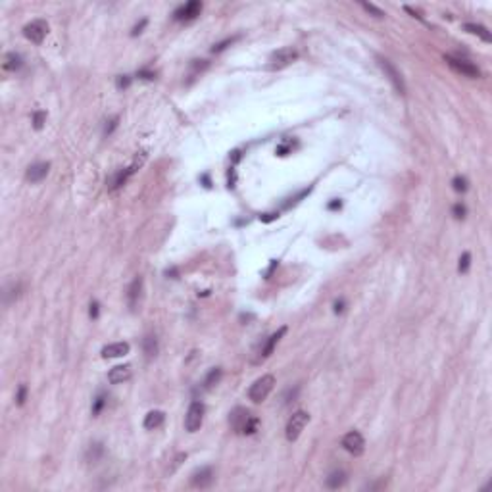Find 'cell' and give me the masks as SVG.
<instances>
[{"instance_id": "1", "label": "cell", "mask_w": 492, "mask_h": 492, "mask_svg": "<svg viewBox=\"0 0 492 492\" xmlns=\"http://www.w3.org/2000/svg\"><path fill=\"white\" fill-rule=\"evenodd\" d=\"M229 423L238 434H254L260 427V419L252 415L246 408H235L229 415Z\"/></svg>"}, {"instance_id": "2", "label": "cell", "mask_w": 492, "mask_h": 492, "mask_svg": "<svg viewBox=\"0 0 492 492\" xmlns=\"http://www.w3.org/2000/svg\"><path fill=\"white\" fill-rule=\"evenodd\" d=\"M273 387H275V377L273 375H262L248 389V398L254 404H262L263 400H267V396L271 394Z\"/></svg>"}, {"instance_id": "3", "label": "cell", "mask_w": 492, "mask_h": 492, "mask_svg": "<svg viewBox=\"0 0 492 492\" xmlns=\"http://www.w3.org/2000/svg\"><path fill=\"white\" fill-rule=\"evenodd\" d=\"M298 60V50L293 48V46H285V48H279L277 52H273L271 56H269V64H267V67L269 69H285V67H289L293 62Z\"/></svg>"}, {"instance_id": "4", "label": "cell", "mask_w": 492, "mask_h": 492, "mask_svg": "<svg viewBox=\"0 0 492 492\" xmlns=\"http://www.w3.org/2000/svg\"><path fill=\"white\" fill-rule=\"evenodd\" d=\"M444 60H446V64L450 66V69L456 71V73H459L461 77H469V79L481 77V69H479L475 64L467 62V60L458 58V56H450V54L444 56Z\"/></svg>"}, {"instance_id": "5", "label": "cell", "mask_w": 492, "mask_h": 492, "mask_svg": "<svg viewBox=\"0 0 492 492\" xmlns=\"http://www.w3.org/2000/svg\"><path fill=\"white\" fill-rule=\"evenodd\" d=\"M204 414H206V408L202 402L195 400L191 406H189V412L185 415V429L189 433H197L198 429L202 427L204 423Z\"/></svg>"}, {"instance_id": "6", "label": "cell", "mask_w": 492, "mask_h": 492, "mask_svg": "<svg viewBox=\"0 0 492 492\" xmlns=\"http://www.w3.org/2000/svg\"><path fill=\"white\" fill-rule=\"evenodd\" d=\"M379 62V67L385 71V75L389 77V81L393 83V87L400 93V95H406V83H404V77H402V73L396 69V66H394L391 60L383 58V56H379L377 58Z\"/></svg>"}, {"instance_id": "7", "label": "cell", "mask_w": 492, "mask_h": 492, "mask_svg": "<svg viewBox=\"0 0 492 492\" xmlns=\"http://www.w3.org/2000/svg\"><path fill=\"white\" fill-rule=\"evenodd\" d=\"M310 423V414L308 412H296L293 414V417L289 419V423H287V429H285V434H287V440H291V442H295L296 438L300 436V433L304 431V427Z\"/></svg>"}, {"instance_id": "8", "label": "cell", "mask_w": 492, "mask_h": 492, "mask_svg": "<svg viewBox=\"0 0 492 492\" xmlns=\"http://www.w3.org/2000/svg\"><path fill=\"white\" fill-rule=\"evenodd\" d=\"M46 33H48V23L44 20H33L23 27L25 39L31 40L33 44H40L44 40V37H46Z\"/></svg>"}, {"instance_id": "9", "label": "cell", "mask_w": 492, "mask_h": 492, "mask_svg": "<svg viewBox=\"0 0 492 492\" xmlns=\"http://www.w3.org/2000/svg\"><path fill=\"white\" fill-rule=\"evenodd\" d=\"M200 12H202V2L191 0L187 4H181L177 10L173 12V20L181 21V23H187V21L197 20L198 16H200Z\"/></svg>"}, {"instance_id": "10", "label": "cell", "mask_w": 492, "mask_h": 492, "mask_svg": "<svg viewBox=\"0 0 492 492\" xmlns=\"http://www.w3.org/2000/svg\"><path fill=\"white\" fill-rule=\"evenodd\" d=\"M342 448L348 454H352V456H361L365 452V440H363L361 433L350 431V433L344 434L342 436Z\"/></svg>"}, {"instance_id": "11", "label": "cell", "mask_w": 492, "mask_h": 492, "mask_svg": "<svg viewBox=\"0 0 492 492\" xmlns=\"http://www.w3.org/2000/svg\"><path fill=\"white\" fill-rule=\"evenodd\" d=\"M287 333V327H281L277 333H273V335H269L265 340H263V344L260 346V350H258L256 354H258V358L254 360V363H260V361H263L265 358H269V356L273 354V350H275V346H277V342L283 338V335Z\"/></svg>"}, {"instance_id": "12", "label": "cell", "mask_w": 492, "mask_h": 492, "mask_svg": "<svg viewBox=\"0 0 492 492\" xmlns=\"http://www.w3.org/2000/svg\"><path fill=\"white\" fill-rule=\"evenodd\" d=\"M214 481H216V475H214L212 467H200L191 475V485L195 489H200V491L210 489L214 485Z\"/></svg>"}, {"instance_id": "13", "label": "cell", "mask_w": 492, "mask_h": 492, "mask_svg": "<svg viewBox=\"0 0 492 492\" xmlns=\"http://www.w3.org/2000/svg\"><path fill=\"white\" fill-rule=\"evenodd\" d=\"M48 171H50V164L48 162H37V164H33V165L27 167L25 179L29 183H40L42 179L48 175Z\"/></svg>"}, {"instance_id": "14", "label": "cell", "mask_w": 492, "mask_h": 492, "mask_svg": "<svg viewBox=\"0 0 492 492\" xmlns=\"http://www.w3.org/2000/svg\"><path fill=\"white\" fill-rule=\"evenodd\" d=\"M129 350H131V346L127 342H112V344H106L100 354L106 360H112V358H121V356L129 354Z\"/></svg>"}, {"instance_id": "15", "label": "cell", "mask_w": 492, "mask_h": 492, "mask_svg": "<svg viewBox=\"0 0 492 492\" xmlns=\"http://www.w3.org/2000/svg\"><path fill=\"white\" fill-rule=\"evenodd\" d=\"M140 295H142V279L140 277H135L127 289V304L131 310H137L138 300H140Z\"/></svg>"}, {"instance_id": "16", "label": "cell", "mask_w": 492, "mask_h": 492, "mask_svg": "<svg viewBox=\"0 0 492 492\" xmlns=\"http://www.w3.org/2000/svg\"><path fill=\"white\" fill-rule=\"evenodd\" d=\"M131 379V365H116V367H112L110 369V373H108V381L112 383V385H121V383H125V381H129Z\"/></svg>"}, {"instance_id": "17", "label": "cell", "mask_w": 492, "mask_h": 492, "mask_svg": "<svg viewBox=\"0 0 492 492\" xmlns=\"http://www.w3.org/2000/svg\"><path fill=\"white\" fill-rule=\"evenodd\" d=\"M164 421H165V414H164L162 410H152V412H148L146 417H144V429L154 431V429H158V427L164 425Z\"/></svg>"}, {"instance_id": "18", "label": "cell", "mask_w": 492, "mask_h": 492, "mask_svg": "<svg viewBox=\"0 0 492 492\" xmlns=\"http://www.w3.org/2000/svg\"><path fill=\"white\" fill-rule=\"evenodd\" d=\"M21 66H23V58H21L18 52H8L4 56V62H2V67L6 71H18Z\"/></svg>"}, {"instance_id": "19", "label": "cell", "mask_w": 492, "mask_h": 492, "mask_svg": "<svg viewBox=\"0 0 492 492\" xmlns=\"http://www.w3.org/2000/svg\"><path fill=\"white\" fill-rule=\"evenodd\" d=\"M463 29L467 31V33H471V35H477V37H481V39L485 40V42H491L492 40V35L491 31L485 27V25H479V23H465L463 25Z\"/></svg>"}, {"instance_id": "20", "label": "cell", "mask_w": 492, "mask_h": 492, "mask_svg": "<svg viewBox=\"0 0 492 492\" xmlns=\"http://www.w3.org/2000/svg\"><path fill=\"white\" fill-rule=\"evenodd\" d=\"M344 483H346V473L344 471H333L325 479V487L331 489V491H336V489L344 487Z\"/></svg>"}, {"instance_id": "21", "label": "cell", "mask_w": 492, "mask_h": 492, "mask_svg": "<svg viewBox=\"0 0 492 492\" xmlns=\"http://www.w3.org/2000/svg\"><path fill=\"white\" fill-rule=\"evenodd\" d=\"M142 350L146 358H154L158 354V340L154 335H146L142 338Z\"/></svg>"}, {"instance_id": "22", "label": "cell", "mask_w": 492, "mask_h": 492, "mask_svg": "<svg viewBox=\"0 0 492 492\" xmlns=\"http://www.w3.org/2000/svg\"><path fill=\"white\" fill-rule=\"evenodd\" d=\"M221 375H223V371H221L219 367H214V369H210V373L206 375V379H204V389L208 391V389L216 387L217 383L221 381Z\"/></svg>"}, {"instance_id": "23", "label": "cell", "mask_w": 492, "mask_h": 492, "mask_svg": "<svg viewBox=\"0 0 492 492\" xmlns=\"http://www.w3.org/2000/svg\"><path fill=\"white\" fill-rule=\"evenodd\" d=\"M102 454H104V446L97 442V444H91V448L87 450V461H91V463H95V461H98L100 458H102Z\"/></svg>"}, {"instance_id": "24", "label": "cell", "mask_w": 492, "mask_h": 492, "mask_svg": "<svg viewBox=\"0 0 492 492\" xmlns=\"http://www.w3.org/2000/svg\"><path fill=\"white\" fill-rule=\"evenodd\" d=\"M20 291H21L20 283H18V285H16V283H12L10 287H6V289H4V302H6V304H10L14 298H18V296H20Z\"/></svg>"}, {"instance_id": "25", "label": "cell", "mask_w": 492, "mask_h": 492, "mask_svg": "<svg viewBox=\"0 0 492 492\" xmlns=\"http://www.w3.org/2000/svg\"><path fill=\"white\" fill-rule=\"evenodd\" d=\"M452 187L456 193H465L467 189H469V183H467V179L461 177V175H456L452 179Z\"/></svg>"}, {"instance_id": "26", "label": "cell", "mask_w": 492, "mask_h": 492, "mask_svg": "<svg viewBox=\"0 0 492 492\" xmlns=\"http://www.w3.org/2000/svg\"><path fill=\"white\" fill-rule=\"evenodd\" d=\"M360 6H361V8H363V10L367 12V14H371L373 18H379V20H381V18H385V12H383L381 8L373 6V4H369V2H360Z\"/></svg>"}, {"instance_id": "27", "label": "cell", "mask_w": 492, "mask_h": 492, "mask_svg": "<svg viewBox=\"0 0 492 492\" xmlns=\"http://www.w3.org/2000/svg\"><path fill=\"white\" fill-rule=\"evenodd\" d=\"M469 265H471V254H469V252H463L461 258H459L458 271H459V273H467V271H469Z\"/></svg>"}, {"instance_id": "28", "label": "cell", "mask_w": 492, "mask_h": 492, "mask_svg": "<svg viewBox=\"0 0 492 492\" xmlns=\"http://www.w3.org/2000/svg\"><path fill=\"white\" fill-rule=\"evenodd\" d=\"M238 39H240V37L236 35V37H229V39L221 40V42H217V44H214L212 52H214V54H216V52H223V50H225L227 46H231V44H233V42H236V40H238Z\"/></svg>"}, {"instance_id": "29", "label": "cell", "mask_w": 492, "mask_h": 492, "mask_svg": "<svg viewBox=\"0 0 492 492\" xmlns=\"http://www.w3.org/2000/svg\"><path fill=\"white\" fill-rule=\"evenodd\" d=\"M44 121H46V114L44 112H35L33 114V127L39 131V129H42V125H44Z\"/></svg>"}, {"instance_id": "30", "label": "cell", "mask_w": 492, "mask_h": 492, "mask_svg": "<svg viewBox=\"0 0 492 492\" xmlns=\"http://www.w3.org/2000/svg\"><path fill=\"white\" fill-rule=\"evenodd\" d=\"M104 404H106V396L98 394L97 400H95V404H93V415H98L102 412V408H104Z\"/></svg>"}, {"instance_id": "31", "label": "cell", "mask_w": 492, "mask_h": 492, "mask_svg": "<svg viewBox=\"0 0 492 492\" xmlns=\"http://www.w3.org/2000/svg\"><path fill=\"white\" fill-rule=\"evenodd\" d=\"M452 214H454L456 219H463L465 214H467V208H465L463 204H456V206L452 208Z\"/></svg>"}, {"instance_id": "32", "label": "cell", "mask_w": 492, "mask_h": 492, "mask_svg": "<svg viewBox=\"0 0 492 492\" xmlns=\"http://www.w3.org/2000/svg\"><path fill=\"white\" fill-rule=\"evenodd\" d=\"M25 398H27V387L21 385L20 391H18V396H16V404H18V406H23V404H25Z\"/></svg>"}, {"instance_id": "33", "label": "cell", "mask_w": 492, "mask_h": 492, "mask_svg": "<svg viewBox=\"0 0 492 492\" xmlns=\"http://www.w3.org/2000/svg\"><path fill=\"white\" fill-rule=\"evenodd\" d=\"M146 23H148V21H146V20H140V21H138L137 25H135V27H133V31H131V35H133V37H137V35H140V33H142V29H144V27H146Z\"/></svg>"}, {"instance_id": "34", "label": "cell", "mask_w": 492, "mask_h": 492, "mask_svg": "<svg viewBox=\"0 0 492 492\" xmlns=\"http://www.w3.org/2000/svg\"><path fill=\"white\" fill-rule=\"evenodd\" d=\"M137 75L140 79H146V81H152V79H156V73H154V71H148V69H140Z\"/></svg>"}, {"instance_id": "35", "label": "cell", "mask_w": 492, "mask_h": 492, "mask_svg": "<svg viewBox=\"0 0 492 492\" xmlns=\"http://www.w3.org/2000/svg\"><path fill=\"white\" fill-rule=\"evenodd\" d=\"M118 121H119L118 118L112 119V121H110V125H106V129H104V135H112V133H114V129L118 127Z\"/></svg>"}, {"instance_id": "36", "label": "cell", "mask_w": 492, "mask_h": 492, "mask_svg": "<svg viewBox=\"0 0 492 492\" xmlns=\"http://www.w3.org/2000/svg\"><path fill=\"white\" fill-rule=\"evenodd\" d=\"M131 85V79L127 77V75H121V77H118V89H127Z\"/></svg>"}, {"instance_id": "37", "label": "cell", "mask_w": 492, "mask_h": 492, "mask_svg": "<svg viewBox=\"0 0 492 492\" xmlns=\"http://www.w3.org/2000/svg\"><path fill=\"white\" fill-rule=\"evenodd\" d=\"M98 302H91V310H89V314H91V317L93 319H97L98 317Z\"/></svg>"}, {"instance_id": "38", "label": "cell", "mask_w": 492, "mask_h": 492, "mask_svg": "<svg viewBox=\"0 0 492 492\" xmlns=\"http://www.w3.org/2000/svg\"><path fill=\"white\" fill-rule=\"evenodd\" d=\"M342 306H344V302H342V300H340V302H335V314H340V312L344 310Z\"/></svg>"}, {"instance_id": "39", "label": "cell", "mask_w": 492, "mask_h": 492, "mask_svg": "<svg viewBox=\"0 0 492 492\" xmlns=\"http://www.w3.org/2000/svg\"><path fill=\"white\" fill-rule=\"evenodd\" d=\"M336 208H340V202H338V200H335V202L329 204V210H336Z\"/></svg>"}, {"instance_id": "40", "label": "cell", "mask_w": 492, "mask_h": 492, "mask_svg": "<svg viewBox=\"0 0 492 492\" xmlns=\"http://www.w3.org/2000/svg\"><path fill=\"white\" fill-rule=\"evenodd\" d=\"M275 217H277V214H267V216L262 217V219H263V221H271V219H275Z\"/></svg>"}]
</instances>
